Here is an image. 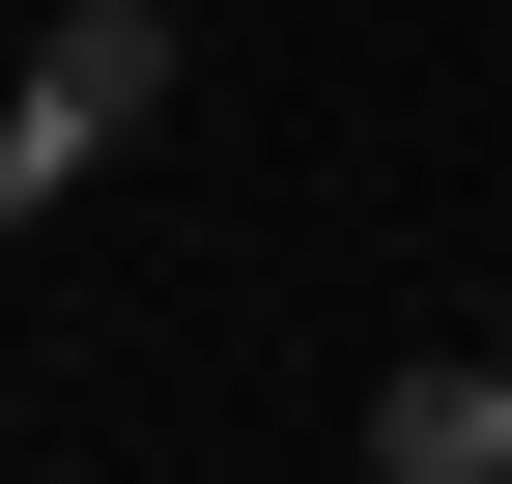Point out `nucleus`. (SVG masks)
<instances>
[{"label":"nucleus","instance_id":"1","mask_svg":"<svg viewBox=\"0 0 512 484\" xmlns=\"http://www.w3.org/2000/svg\"><path fill=\"white\" fill-rule=\"evenodd\" d=\"M143 114H171V0H57V29H29V86H0V200L57 228Z\"/></svg>","mask_w":512,"mask_h":484},{"label":"nucleus","instance_id":"2","mask_svg":"<svg viewBox=\"0 0 512 484\" xmlns=\"http://www.w3.org/2000/svg\"><path fill=\"white\" fill-rule=\"evenodd\" d=\"M370 484H512V371H399L370 399Z\"/></svg>","mask_w":512,"mask_h":484},{"label":"nucleus","instance_id":"3","mask_svg":"<svg viewBox=\"0 0 512 484\" xmlns=\"http://www.w3.org/2000/svg\"><path fill=\"white\" fill-rule=\"evenodd\" d=\"M484 371H512V342H484Z\"/></svg>","mask_w":512,"mask_h":484}]
</instances>
